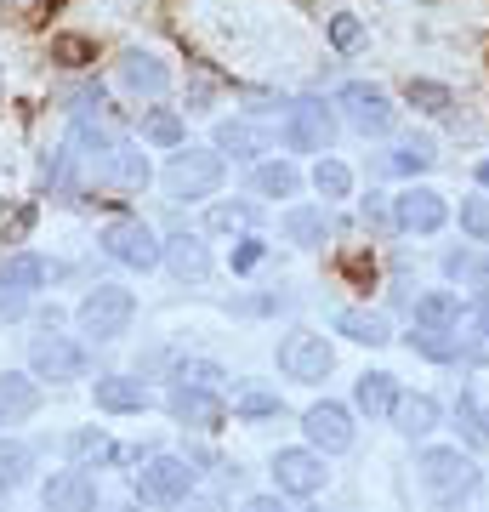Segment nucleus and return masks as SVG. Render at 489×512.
I'll list each match as a JSON object with an SVG mask.
<instances>
[{
    "label": "nucleus",
    "instance_id": "a19ab883",
    "mask_svg": "<svg viewBox=\"0 0 489 512\" xmlns=\"http://www.w3.org/2000/svg\"><path fill=\"white\" fill-rule=\"evenodd\" d=\"M91 57H97V46H91L86 35H52V63H63V69H86Z\"/></svg>",
    "mask_w": 489,
    "mask_h": 512
},
{
    "label": "nucleus",
    "instance_id": "473e14b6",
    "mask_svg": "<svg viewBox=\"0 0 489 512\" xmlns=\"http://www.w3.org/2000/svg\"><path fill=\"white\" fill-rule=\"evenodd\" d=\"M313 194L319 200H347L353 194V171H347L342 160H330V154H319V165H313Z\"/></svg>",
    "mask_w": 489,
    "mask_h": 512
},
{
    "label": "nucleus",
    "instance_id": "49530a36",
    "mask_svg": "<svg viewBox=\"0 0 489 512\" xmlns=\"http://www.w3.org/2000/svg\"><path fill=\"white\" fill-rule=\"evenodd\" d=\"M29 313V291H18L12 279L0 274V319H23Z\"/></svg>",
    "mask_w": 489,
    "mask_h": 512
},
{
    "label": "nucleus",
    "instance_id": "f8f14e48",
    "mask_svg": "<svg viewBox=\"0 0 489 512\" xmlns=\"http://www.w3.org/2000/svg\"><path fill=\"white\" fill-rule=\"evenodd\" d=\"M171 416L182 427H200V433H217L222 421H228V399H222V387H171Z\"/></svg>",
    "mask_w": 489,
    "mask_h": 512
},
{
    "label": "nucleus",
    "instance_id": "4468645a",
    "mask_svg": "<svg viewBox=\"0 0 489 512\" xmlns=\"http://www.w3.org/2000/svg\"><path fill=\"white\" fill-rule=\"evenodd\" d=\"M40 507L46 512H97V484H91L86 467L52 473L46 484H40Z\"/></svg>",
    "mask_w": 489,
    "mask_h": 512
},
{
    "label": "nucleus",
    "instance_id": "a211bd4d",
    "mask_svg": "<svg viewBox=\"0 0 489 512\" xmlns=\"http://www.w3.org/2000/svg\"><path fill=\"white\" fill-rule=\"evenodd\" d=\"M120 86L137 97H165L171 92V69L154 52H126L120 57Z\"/></svg>",
    "mask_w": 489,
    "mask_h": 512
},
{
    "label": "nucleus",
    "instance_id": "3c124183",
    "mask_svg": "<svg viewBox=\"0 0 489 512\" xmlns=\"http://www.w3.org/2000/svg\"><path fill=\"white\" fill-rule=\"evenodd\" d=\"M245 512H290V507L279 501V495H251V501H245Z\"/></svg>",
    "mask_w": 489,
    "mask_h": 512
},
{
    "label": "nucleus",
    "instance_id": "393cba45",
    "mask_svg": "<svg viewBox=\"0 0 489 512\" xmlns=\"http://www.w3.org/2000/svg\"><path fill=\"white\" fill-rule=\"evenodd\" d=\"M0 274L12 279L18 291H46V285H57V279H63V262L23 251V256H6V262H0Z\"/></svg>",
    "mask_w": 489,
    "mask_h": 512
},
{
    "label": "nucleus",
    "instance_id": "dca6fc26",
    "mask_svg": "<svg viewBox=\"0 0 489 512\" xmlns=\"http://www.w3.org/2000/svg\"><path fill=\"white\" fill-rule=\"evenodd\" d=\"M91 399H97V410H109V416H143L148 404H154L137 376H97L91 382Z\"/></svg>",
    "mask_w": 489,
    "mask_h": 512
},
{
    "label": "nucleus",
    "instance_id": "ea45409f",
    "mask_svg": "<svg viewBox=\"0 0 489 512\" xmlns=\"http://www.w3.org/2000/svg\"><path fill=\"white\" fill-rule=\"evenodd\" d=\"M455 427L467 433V444H489V416L478 410V399H472V393H461V399H455Z\"/></svg>",
    "mask_w": 489,
    "mask_h": 512
},
{
    "label": "nucleus",
    "instance_id": "423d86ee",
    "mask_svg": "<svg viewBox=\"0 0 489 512\" xmlns=\"http://www.w3.org/2000/svg\"><path fill=\"white\" fill-rule=\"evenodd\" d=\"M29 370H35L40 382H86L91 353H86V342H74V336L40 330L35 342H29Z\"/></svg>",
    "mask_w": 489,
    "mask_h": 512
},
{
    "label": "nucleus",
    "instance_id": "9b49d317",
    "mask_svg": "<svg viewBox=\"0 0 489 512\" xmlns=\"http://www.w3.org/2000/svg\"><path fill=\"white\" fill-rule=\"evenodd\" d=\"M450 222V205H444V194H433V188H404V194H393V228L399 234H438Z\"/></svg>",
    "mask_w": 489,
    "mask_h": 512
},
{
    "label": "nucleus",
    "instance_id": "72a5a7b5",
    "mask_svg": "<svg viewBox=\"0 0 489 512\" xmlns=\"http://www.w3.org/2000/svg\"><path fill=\"white\" fill-rule=\"evenodd\" d=\"M171 382L177 387H222L228 370H222L217 359H177V365H171Z\"/></svg>",
    "mask_w": 489,
    "mask_h": 512
},
{
    "label": "nucleus",
    "instance_id": "09e8293b",
    "mask_svg": "<svg viewBox=\"0 0 489 512\" xmlns=\"http://www.w3.org/2000/svg\"><path fill=\"white\" fill-rule=\"evenodd\" d=\"M211 97H217V86H211V80H194V86H188V114H205Z\"/></svg>",
    "mask_w": 489,
    "mask_h": 512
},
{
    "label": "nucleus",
    "instance_id": "f257e3e1",
    "mask_svg": "<svg viewBox=\"0 0 489 512\" xmlns=\"http://www.w3.org/2000/svg\"><path fill=\"white\" fill-rule=\"evenodd\" d=\"M74 319H80V336H91V342H120L131 330V319H137V296L126 285H91L80 296Z\"/></svg>",
    "mask_w": 489,
    "mask_h": 512
},
{
    "label": "nucleus",
    "instance_id": "2f4dec72",
    "mask_svg": "<svg viewBox=\"0 0 489 512\" xmlns=\"http://www.w3.org/2000/svg\"><path fill=\"white\" fill-rule=\"evenodd\" d=\"M143 143H154V148H182V143H188L182 114H177V109H148V114H143Z\"/></svg>",
    "mask_w": 489,
    "mask_h": 512
},
{
    "label": "nucleus",
    "instance_id": "de8ad7c7",
    "mask_svg": "<svg viewBox=\"0 0 489 512\" xmlns=\"http://www.w3.org/2000/svg\"><path fill=\"white\" fill-rule=\"evenodd\" d=\"M364 228H393V200L370 194V200H364Z\"/></svg>",
    "mask_w": 489,
    "mask_h": 512
},
{
    "label": "nucleus",
    "instance_id": "f3484780",
    "mask_svg": "<svg viewBox=\"0 0 489 512\" xmlns=\"http://www.w3.org/2000/svg\"><path fill=\"white\" fill-rule=\"evenodd\" d=\"M399 376H387V370H364L359 387H353V404H359V416L370 421H393V410H399Z\"/></svg>",
    "mask_w": 489,
    "mask_h": 512
},
{
    "label": "nucleus",
    "instance_id": "9d476101",
    "mask_svg": "<svg viewBox=\"0 0 489 512\" xmlns=\"http://www.w3.org/2000/svg\"><path fill=\"white\" fill-rule=\"evenodd\" d=\"M325 450H279L273 456V490L279 495H296V501H308V495L325 490Z\"/></svg>",
    "mask_w": 489,
    "mask_h": 512
},
{
    "label": "nucleus",
    "instance_id": "4be33fe9",
    "mask_svg": "<svg viewBox=\"0 0 489 512\" xmlns=\"http://www.w3.org/2000/svg\"><path fill=\"white\" fill-rule=\"evenodd\" d=\"M279 234H285L290 245H302V251H319L330 239V211L325 205H290L285 217H279Z\"/></svg>",
    "mask_w": 489,
    "mask_h": 512
},
{
    "label": "nucleus",
    "instance_id": "b1692460",
    "mask_svg": "<svg viewBox=\"0 0 489 512\" xmlns=\"http://www.w3.org/2000/svg\"><path fill=\"white\" fill-rule=\"evenodd\" d=\"M69 148L80 154L86 165H97L103 171V160H109L114 148H120V137H114L103 120H91V114H74V126H69Z\"/></svg>",
    "mask_w": 489,
    "mask_h": 512
},
{
    "label": "nucleus",
    "instance_id": "864d4df0",
    "mask_svg": "<svg viewBox=\"0 0 489 512\" xmlns=\"http://www.w3.org/2000/svg\"><path fill=\"white\" fill-rule=\"evenodd\" d=\"M478 183H484V188H489V160H478Z\"/></svg>",
    "mask_w": 489,
    "mask_h": 512
},
{
    "label": "nucleus",
    "instance_id": "603ef678",
    "mask_svg": "<svg viewBox=\"0 0 489 512\" xmlns=\"http://www.w3.org/2000/svg\"><path fill=\"white\" fill-rule=\"evenodd\" d=\"M29 222H35V205H23L18 217H12V228H6V239H23V234H29Z\"/></svg>",
    "mask_w": 489,
    "mask_h": 512
},
{
    "label": "nucleus",
    "instance_id": "ddd939ff",
    "mask_svg": "<svg viewBox=\"0 0 489 512\" xmlns=\"http://www.w3.org/2000/svg\"><path fill=\"white\" fill-rule=\"evenodd\" d=\"M302 433H308L313 450H325V456H342L347 444H353V410L336 399L325 404H313L308 416H302Z\"/></svg>",
    "mask_w": 489,
    "mask_h": 512
},
{
    "label": "nucleus",
    "instance_id": "412c9836",
    "mask_svg": "<svg viewBox=\"0 0 489 512\" xmlns=\"http://www.w3.org/2000/svg\"><path fill=\"white\" fill-rule=\"evenodd\" d=\"M455 342H461V359H467V365L489 359V285H478L472 308L461 313V325H455Z\"/></svg>",
    "mask_w": 489,
    "mask_h": 512
},
{
    "label": "nucleus",
    "instance_id": "4c0bfd02",
    "mask_svg": "<svg viewBox=\"0 0 489 512\" xmlns=\"http://www.w3.org/2000/svg\"><path fill=\"white\" fill-rule=\"evenodd\" d=\"M444 279H455V285H489V262L478 251H444Z\"/></svg>",
    "mask_w": 489,
    "mask_h": 512
},
{
    "label": "nucleus",
    "instance_id": "c85d7f7f",
    "mask_svg": "<svg viewBox=\"0 0 489 512\" xmlns=\"http://www.w3.org/2000/svg\"><path fill=\"white\" fill-rule=\"evenodd\" d=\"M410 353H421V359H433V365H455L461 359V342H455V330H433V325H416L410 336Z\"/></svg>",
    "mask_w": 489,
    "mask_h": 512
},
{
    "label": "nucleus",
    "instance_id": "e433bc0d",
    "mask_svg": "<svg viewBox=\"0 0 489 512\" xmlns=\"http://www.w3.org/2000/svg\"><path fill=\"white\" fill-rule=\"evenodd\" d=\"M35 473V444L23 439H0V484H18Z\"/></svg>",
    "mask_w": 489,
    "mask_h": 512
},
{
    "label": "nucleus",
    "instance_id": "39448f33",
    "mask_svg": "<svg viewBox=\"0 0 489 512\" xmlns=\"http://www.w3.org/2000/svg\"><path fill=\"white\" fill-rule=\"evenodd\" d=\"M330 370H336V348H330V336L319 330H285V342H279V376L285 382H325Z\"/></svg>",
    "mask_w": 489,
    "mask_h": 512
},
{
    "label": "nucleus",
    "instance_id": "79ce46f5",
    "mask_svg": "<svg viewBox=\"0 0 489 512\" xmlns=\"http://www.w3.org/2000/svg\"><path fill=\"white\" fill-rule=\"evenodd\" d=\"M461 234H467L472 245H489V200L484 194H467V200H461Z\"/></svg>",
    "mask_w": 489,
    "mask_h": 512
},
{
    "label": "nucleus",
    "instance_id": "cd10ccee",
    "mask_svg": "<svg viewBox=\"0 0 489 512\" xmlns=\"http://www.w3.org/2000/svg\"><path fill=\"white\" fill-rule=\"evenodd\" d=\"M251 188L262 194V200H290V194L302 188V177H296V165L290 160H262L251 171Z\"/></svg>",
    "mask_w": 489,
    "mask_h": 512
},
{
    "label": "nucleus",
    "instance_id": "58836bf2",
    "mask_svg": "<svg viewBox=\"0 0 489 512\" xmlns=\"http://www.w3.org/2000/svg\"><path fill=\"white\" fill-rule=\"evenodd\" d=\"M285 404H279V393H268V387H245V393H234V416L239 421H268L279 416Z\"/></svg>",
    "mask_w": 489,
    "mask_h": 512
},
{
    "label": "nucleus",
    "instance_id": "bb28decb",
    "mask_svg": "<svg viewBox=\"0 0 489 512\" xmlns=\"http://www.w3.org/2000/svg\"><path fill=\"white\" fill-rule=\"evenodd\" d=\"M97 177H109V183H120V188H148L154 171H148V160H143V148H137V143H120L109 160H103Z\"/></svg>",
    "mask_w": 489,
    "mask_h": 512
},
{
    "label": "nucleus",
    "instance_id": "f704fd0d",
    "mask_svg": "<svg viewBox=\"0 0 489 512\" xmlns=\"http://www.w3.org/2000/svg\"><path fill=\"white\" fill-rule=\"evenodd\" d=\"M404 103L421 109V114H450L455 109L450 86H438V80H410V86H404Z\"/></svg>",
    "mask_w": 489,
    "mask_h": 512
},
{
    "label": "nucleus",
    "instance_id": "a18cd8bd",
    "mask_svg": "<svg viewBox=\"0 0 489 512\" xmlns=\"http://www.w3.org/2000/svg\"><path fill=\"white\" fill-rule=\"evenodd\" d=\"M262 256H268V239H262V234H239V245H234V274H256V268H262Z\"/></svg>",
    "mask_w": 489,
    "mask_h": 512
},
{
    "label": "nucleus",
    "instance_id": "1a4fd4ad",
    "mask_svg": "<svg viewBox=\"0 0 489 512\" xmlns=\"http://www.w3.org/2000/svg\"><path fill=\"white\" fill-rule=\"evenodd\" d=\"M188 490H194V461L148 456L143 467H137V501H143V507H177Z\"/></svg>",
    "mask_w": 489,
    "mask_h": 512
},
{
    "label": "nucleus",
    "instance_id": "a878e982",
    "mask_svg": "<svg viewBox=\"0 0 489 512\" xmlns=\"http://www.w3.org/2000/svg\"><path fill=\"white\" fill-rule=\"evenodd\" d=\"M393 427H399L404 439H427L438 427V399L433 393H404L399 410H393Z\"/></svg>",
    "mask_w": 489,
    "mask_h": 512
},
{
    "label": "nucleus",
    "instance_id": "6ab92c4d",
    "mask_svg": "<svg viewBox=\"0 0 489 512\" xmlns=\"http://www.w3.org/2000/svg\"><path fill=\"white\" fill-rule=\"evenodd\" d=\"M40 410V376H23V370H6L0 376V427H18Z\"/></svg>",
    "mask_w": 489,
    "mask_h": 512
},
{
    "label": "nucleus",
    "instance_id": "8fccbe9b",
    "mask_svg": "<svg viewBox=\"0 0 489 512\" xmlns=\"http://www.w3.org/2000/svg\"><path fill=\"white\" fill-rule=\"evenodd\" d=\"M177 512H222V495H194V490H188L177 501Z\"/></svg>",
    "mask_w": 489,
    "mask_h": 512
},
{
    "label": "nucleus",
    "instance_id": "c9c22d12",
    "mask_svg": "<svg viewBox=\"0 0 489 512\" xmlns=\"http://www.w3.org/2000/svg\"><path fill=\"white\" fill-rule=\"evenodd\" d=\"M433 160H438V154H433V143H427V137H410V143H399L393 154H387V165H393L399 177H421Z\"/></svg>",
    "mask_w": 489,
    "mask_h": 512
},
{
    "label": "nucleus",
    "instance_id": "7ed1b4c3",
    "mask_svg": "<svg viewBox=\"0 0 489 512\" xmlns=\"http://www.w3.org/2000/svg\"><path fill=\"white\" fill-rule=\"evenodd\" d=\"M228 177V165H222L217 148H177L171 165H165V188H171V200H211Z\"/></svg>",
    "mask_w": 489,
    "mask_h": 512
},
{
    "label": "nucleus",
    "instance_id": "f03ea898",
    "mask_svg": "<svg viewBox=\"0 0 489 512\" xmlns=\"http://www.w3.org/2000/svg\"><path fill=\"white\" fill-rule=\"evenodd\" d=\"M97 245H103V256H114L120 268H137V274H148V268H160V262H165V239L154 234L143 217H114V222H103Z\"/></svg>",
    "mask_w": 489,
    "mask_h": 512
},
{
    "label": "nucleus",
    "instance_id": "5fc2aeb1",
    "mask_svg": "<svg viewBox=\"0 0 489 512\" xmlns=\"http://www.w3.org/2000/svg\"><path fill=\"white\" fill-rule=\"evenodd\" d=\"M0 512H6V484H0Z\"/></svg>",
    "mask_w": 489,
    "mask_h": 512
},
{
    "label": "nucleus",
    "instance_id": "c03bdc74",
    "mask_svg": "<svg viewBox=\"0 0 489 512\" xmlns=\"http://www.w3.org/2000/svg\"><path fill=\"white\" fill-rule=\"evenodd\" d=\"M330 46H336V52H359L364 46V23L353 18V12H336V18H330Z\"/></svg>",
    "mask_w": 489,
    "mask_h": 512
},
{
    "label": "nucleus",
    "instance_id": "0eeeda50",
    "mask_svg": "<svg viewBox=\"0 0 489 512\" xmlns=\"http://www.w3.org/2000/svg\"><path fill=\"white\" fill-rule=\"evenodd\" d=\"M336 109L347 114V126L359 131V137H387L393 120H399L393 97L381 92V86H370V80H347L342 92H336Z\"/></svg>",
    "mask_w": 489,
    "mask_h": 512
},
{
    "label": "nucleus",
    "instance_id": "37998d69",
    "mask_svg": "<svg viewBox=\"0 0 489 512\" xmlns=\"http://www.w3.org/2000/svg\"><path fill=\"white\" fill-rule=\"evenodd\" d=\"M256 222V205L251 200H222V205H211V228H217V234H234V228H251Z\"/></svg>",
    "mask_w": 489,
    "mask_h": 512
},
{
    "label": "nucleus",
    "instance_id": "6e6552de",
    "mask_svg": "<svg viewBox=\"0 0 489 512\" xmlns=\"http://www.w3.org/2000/svg\"><path fill=\"white\" fill-rule=\"evenodd\" d=\"M330 137H336V114L319 103V97H302L285 109V126H279V143L290 154H330Z\"/></svg>",
    "mask_w": 489,
    "mask_h": 512
},
{
    "label": "nucleus",
    "instance_id": "5701e85b",
    "mask_svg": "<svg viewBox=\"0 0 489 512\" xmlns=\"http://www.w3.org/2000/svg\"><path fill=\"white\" fill-rule=\"evenodd\" d=\"M330 330L347 336V342H359V348H381V342H393V325H387V313H376V308H342L336 319H330Z\"/></svg>",
    "mask_w": 489,
    "mask_h": 512
},
{
    "label": "nucleus",
    "instance_id": "7c9ffc66",
    "mask_svg": "<svg viewBox=\"0 0 489 512\" xmlns=\"http://www.w3.org/2000/svg\"><path fill=\"white\" fill-rule=\"evenodd\" d=\"M69 456H74V467H103V461H120V444H109L103 427H80L69 439Z\"/></svg>",
    "mask_w": 489,
    "mask_h": 512
},
{
    "label": "nucleus",
    "instance_id": "aec40b11",
    "mask_svg": "<svg viewBox=\"0 0 489 512\" xmlns=\"http://www.w3.org/2000/svg\"><path fill=\"white\" fill-rule=\"evenodd\" d=\"M273 143V131L262 120H222L217 126V154H234V160H262Z\"/></svg>",
    "mask_w": 489,
    "mask_h": 512
},
{
    "label": "nucleus",
    "instance_id": "20e7f679",
    "mask_svg": "<svg viewBox=\"0 0 489 512\" xmlns=\"http://www.w3.org/2000/svg\"><path fill=\"white\" fill-rule=\"evenodd\" d=\"M416 473H421V484H427V495H438L444 507L478 495V484H484V473H478L472 456H461V450H421Z\"/></svg>",
    "mask_w": 489,
    "mask_h": 512
},
{
    "label": "nucleus",
    "instance_id": "2eb2a0df",
    "mask_svg": "<svg viewBox=\"0 0 489 512\" xmlns=\"http://www.w3.org/2000/svg\"><path fill=\"white\" fill-rule=\"evenodd\" d=\"M165 268L177 274V285H205L211 279V245L200 234H171L165 239Z\"/></svg>",
    "mask_w": 489,
    "mask_h": 512
},
{
    "label": "nucleus",
    "instance_id": "c756f323",
    "mask_svg": "<svg viewBox=\"0 0 489 512\" xmlns=\"http://www.w3.org/2000/svg\"><path fill=\"white\" fill-rule=\"evenodd\" d=\"M461 296L455 291H427V296H416V325H433V330H455L461 325Z\"/></svg>",
    "mask_w": 489,
    "mask_h": 512
}]
</instances>
